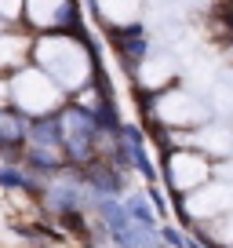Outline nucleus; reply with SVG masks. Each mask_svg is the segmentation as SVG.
Returning <instances> with one entry per match:
<instances>
[{"mask_svg":"<svg viewBox=\"0 0 233 248\" xmlns=\"http://www.w3.org/2000/svg\"><path fill=\"white\" fill-rule=\"evenodd\" d=\"M168 73H171L168 62H149V66H142V80H146V84H164Z\"/></svg>","mask_w":233,"mask_h":248,"instance_id":"nucleus-8","label":"nucleus"},{"mask_svg":"<svg viewBox=\"0 0 233 248\" xmlns=\"http://www.w3.org/2000/svg\"><path fill=\"white\" fill-rule=\"evenodd\" d=\"M204 171H208V168H204L201 157H189V154H175V157H171V183L179 186V190L201 183Z\"/></svg>","mask_w":233,"mask_h":248,"instance_id":"nucleus-3","label":"nucleus"},{"mask_svg":"<svg viewBox=\"0 0 233 248\" xmlns=\"http://www.w3.org/2000/svg\"><path fill=\"white\" fill-rule=\"evenodd\" d=\"M15 99L26 113H47L58 102V88L44 77V73H18L15 77Z\"/></svg>","mask_w":233,"mask_h":248,"instance_id":"nucleus-2","label":"nucleus"},{"mask_svg":"<svg viewBox=\"0 0 233 248\" xmlns=\"http://www.w3.org/2000/svg\"><path fill=\"white\" fill-rule=\"evenodd\" d=\"M18 55H22V40H15V37L0 40V66H4V62H15Z\"/></svg>","mask_w":233,"mask_h":248,"instance_id":"nucleus-9","label":"nucleus"},{"mask_svg":"<svg viewBox=\"0 0 233 248\" xmlns=\"http://www.w3.org/2000/svg\"><path fill=\"white\" fill-rule=\"evenodd\" d=\"M215 102H218L222 109L233 106V73H226V77L215 80Z\"/></svg>","mask_w":233,"mask_h":248,"instance_id":"nucleus-7","label":"nucleus"},{"mask_svg":"<svg viewBox=\"0 0 233 248\" xmlns=\"http://www.w3.org/2000/svg\"><path fill=\"white\" fill-rule=\"evenodd\" d=\"M40 62L47 66V73L62 88H77V84H84V77H87V55H84V47L73 44V40H58V37L44 40V44H40Z\"/></svg>","mask_w":233,"mask_h":248,"instance_id":"nucleus-1","label":"nucleus"},{"mask_svg":"<svg viewBox=\"0 0 233 248\" xmlns=\"http://www.w3.org/2000/svg\"><path fill=\"white\" fill-rule=\"evenodd\" d=\"M193 106H197V102L189 99V95H168V99H160V117H164V121H179V124L197 121L201 109H193Z\"/></svg>","mask_w":233,"mask_h":248,"instance_id":"nucleus-4","label":"nucleus"},{"mask_svg":"<svg viewBox=\"0 0 233 248\" xmlns=\"http://www.w3.org/2000/svg\"><path fill=\"white\" fill-rule=\"evenodd\" d=\"M22 0H0V15H15Z\"/></svg>","mask_w":233,"mask_h":248,"instance_id":"nucleus-11","label":"nucleus"},{"mask_svg":"<svg viewBox=\"0 0 233 248\" xmlns=\"http://www.w3.org/2000/svg\"><path fill=\"white\" fill-rule=\"evenodd\" d=\"M99 8H102V15L113 18V22H131L139 4H135V0H99Z\"/></svg>","mask_w":233,"mask_h":248,"instance_id":"nucleus-6","label":"nucleus"},{"mask_svg":"<svg viewBox=\"0 0 233 248\" xmlns=\"http://www.w3.org/2000/svg\"><path fill=\"white\" fill-rule=\"evenodd\" d=\"M26 11L37 26H51L66 11V0H26Z\"/></svg>","mask_w":233,"mask_h":248,"instance_id":"nucleus-5","label":"nucleus"},{"mask_svg":"<svg viewBox=\"0 0 233 248\" xmlns=\"http://www.w3.org/2000/svg\"><path fill=\"white\" fill-rule=\"evenodd\" d=\"M0 183L4 186H22V179H18L15 171H0Z\"/></svg>","mask_w":233,"mask_h":248,"instance_id":"nucleus-12","label":"nucleus"},{"mask_svg":"<svg viewBox=\"0 0 233 248\" xmlns=\"http://www.w3.org/2000/svg\"><path fill=\"white\" fill-rule=\"evenodd\" d=\"M4 95H8V88H4V84H0V106H4Z\"/></svg>","mask_w":233,"mask_h":248,"instance_id":"nucleus-13","label":"nucleus"},{"mask_svg":"<svg viewBox=\"0 0 233 248\" xmlns=\"http://www.w3.org/2000/svg\"><path fill=\"white\" fill-rule=\"evenodd\" d=\"M18 135H22L18 121H15V117H8V113H0V139L11 142V139H18Z\"/></svg>","mask_w":233,"mask_h":248,"instance_id":"nucleus-10","label":"nucleus"}]
</instances>
